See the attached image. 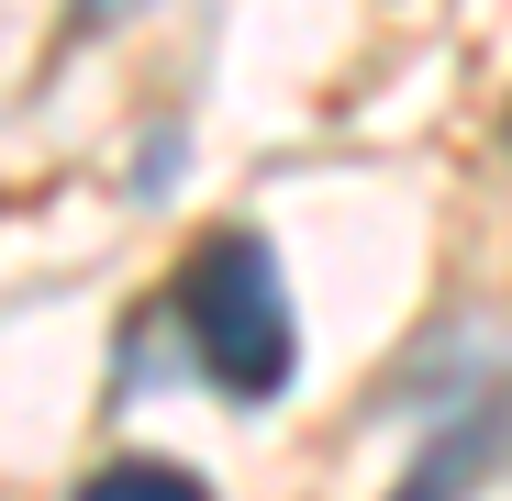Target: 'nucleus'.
I'll use <instances>...</instances> for the list:
<instances>
[{
  "label": "nucleus",
  "instance_id": "f03ea898",
  "mask_svg": "<svg viewBox=\"0 0 512 501\" xmlns=\"http://www.w3.org/2000/svg\"><path fill=\"white\" fill-rule=\"evenodd\" d=\"M501 446H512V379H490V390H468L435 435H423V457H412V479L390 490V501H468L490 468H501Z\"/></svg>",
  "mask_w": 512,
  "mask_h": 501
},
{
  "label": "nucleus",
  "instance_id": "f257e3e1",
  "mask_svg": "<svg viewBox=\"0 0 512 501\" xmlns=\"http://www.w3.org/2000/svg\"><path fill=\"white\" fill-rule=\"evenodd\" d=\"M167 323H179V346H190V368H201L212 401H234V412L290 401V379H301V312H290V279H279V245L256 223H223V234H201L179 257Z\"/></svg>",
  "mask_w": 512,
  "mask_h": 501
},
{
  "label": "nucleus",
  "instance_id": "20e7f679",
  "mask_svg": "<svg viewBox=\"0 0 512 501\" xmlns=\"http://www.w3.org/2000/svg\"><path fill=\"white\" fill-rule=\"evenodd\" d=\"M123 23V0H78V23H67V45H90V34H112Z\"/></svg>",
  "mask_w": 512,
  "mask_h": 501
},
{
  "label": "nucleus",
  "instance_id": "7ed1b4c3",
  "mask_svg": "<svg viewBox=\"0 0 512 501\" xmlns=\"http://www.w3.org/2000/svg\"><path fill=\"white\" fill-rule=\"evenodd\" d=\"M78 501H212V479L179 468V457H101L78 479Z\"/></svg>",
  "mask_w": 512,
  "mask_h": 501
}]
</instances>
